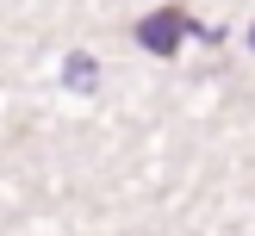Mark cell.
<instances>
[{
	"label": "cell",
	"instance_id": "obj_1",
	"mask_svg": "<svg viewBox=\"0 0 255 236\" xmlns=\"http://www.w3.org/2000/svg\"><path fill=\"white\" fill-rule=\"evenodd\" d=\"M181 31H187V19L162 6V12H149V19L137 25V44H143V50H156V56H168V50L181 44Z\"/></svg>",
	"mask_w": 255,
	"mask_h": 236
},
{
	"label": "cell",
	"instance_id": "obj_2",
	"mask_svg": "<svg viewBox=\"0 0 255 236\" xmlns=\"http://www.w3.org/2000/svg\"><path fill=\"white\" fill-rule=\"evenodd\" d=\"M69 81H75V87H87V81H94V62L75 56V62H69Z\"/></svg>",
	"mask_w": 255,
	"mask_h": 236
},
{
	"label": "cell",
	"instance_id": "obj_3",
	"mask_svg": "<svg viewBox=\"0 0 255 236\" xmlns=\"http://www.w3.org/2000/svg\"><path fill=\"white\" fill-rule=\"evenodd\" d=\"M249 44H255V31H249Z\"/></svg>",
	"mask_w": 255,
	"mask_h": 236
}]
</instances>
